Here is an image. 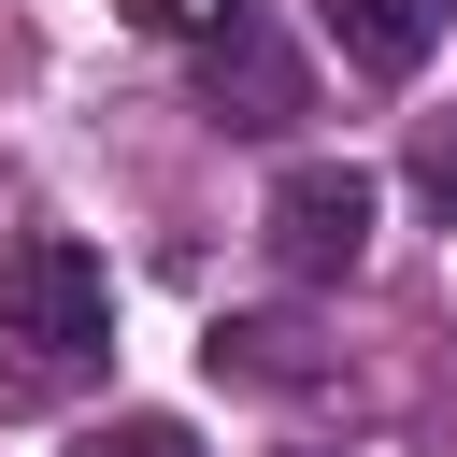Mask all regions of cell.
Listing matches in <instances>:
<instances>
[{
    "instance_id": "5b68a950",
    "label": "cell",
    "mask_w": 457,
    "mask_h": 457,
    "mask_svg": "<svg viewBox=\"0 0 457 457\" xmlns=\"http://www.w3.org/2000/svg\"><path fill=\"white\" fill-rule=\"evenodd\" d=\"M314 29H328L371 86H414V71H428V43L457 29V0H314Z\"/></svg>"
},
{
    "instance_id": "6da1fadb",
    "label": "cell",
    "mask_w": 457,
    "mask_h": 457,
    "mask_svg": "<svg viewBox=\"0 0 457 457\" xmlns=\"http://www.w3.org/2000/svg\"><path fill=\"white\" fill-rule=\"evenodd\" d=\"M114 357V271L86 257V243H14L0 257V386L14 400H43V386H86Z\"/></svg>"
},
{
    "instance_id": "3957f363",
    "label": "cell",
    "mask_w": 457,
    "mask_h": 457,
    "mask_svg": "<svg viewBox=\"0 0 457 457\" xmlns=\"http://www.w3.org/2000/svg\"><path fill=\"white\" fill-rule=\"evenodd\" d=\"M200 114H214V129H243V143H286V129L314 114V71L271 43V14H243L228 43H200Z\"/></svg>"
},
{
    "instance_id": "8992f818",
    "label": "cell",
    "mask_w": 457,
    "mask_h": 457,
    "mask_svg": "<svg viewBox=\"0 0 457 457\" xmlns=\"http://www.w3.org/2000/svg\"><path fill=\"white\" fill-rule=\"evenodd\" d=\"M71 457H200V428H186V414H100Z\"/></svg>"
},
{
    "instance_id": "7a4b0ae2",
    "label": "cell",
    "mask_w": 457,
    "mask_h": 457,
    "mask_svg": "<svg viewBox=\"0 0 457 457\" xmlns=\"http://www.w3.org/2000/svg\"><path fill=\"white\" fill-rule=\"evenodd\" d=\"M257 243H271L286 286H343V271L371 257V171H357V157H300V171L271 186Z\"/></svg>"
},
{
    "instance_id": "277c9868",
    "label": "cell",
    "mask_w": 457,
    "mask_h": 457,
    "mask_svg": "<svg viewBox=\"0 0 457 457\" xmlns=\"http://www.w3.org/2000/svg\"><path fill=\"white\" fill-rule=\"evenodd\" d=\"M214 386H243V400H314V386H343V343H314L300 314H214Z\"/></svg>"
},
{
    "instance_id": "52a82bcc",
    "label": "cell",
    "mask_w": 457,
    "mask_h": 457,
    "mask_svg": "<svg viewBox=\"0 0 457 457\" xmlns=\"http://www.w3.org/2000/svg\"><path fill=\"white\" fill-rule=\"evenodd\" d=\"M400 186H414L428 214H457V114H428V129H414V157H400Z\"/></svg>"
},
{
    "instance_id": "ba28073f",
    "label": "cell",
    "mask_w": 457,
    "mask_h": 457,
    "mask_svg": "<svg viewBox=\"0 0 457 457\" xmlns=\"http://www.w3.org/2000/svg\"><path fill=\"white\" fill-rule=\"evenodd\" d=\"M129 14H143L157 43H228V29L257 14V0H129Z\"/></svg>"
}]
</instances>
